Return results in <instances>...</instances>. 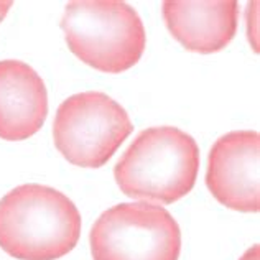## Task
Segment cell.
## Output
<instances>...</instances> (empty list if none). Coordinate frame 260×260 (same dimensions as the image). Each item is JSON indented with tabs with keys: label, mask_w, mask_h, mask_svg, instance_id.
<instances>
[{
	"label": "cell",
	"mask_w": 260,
	"mask_h": 260,
	"mask_svg": "<svg viewBox=\"0 0 260 260\" xmlns=\"http://www.w3.org/2000/svg\"><path fill=\"white\" fill-rule=\"evenodd\" d=\"M200 147L176 127H152L137 135L114 167L125 196L153 204H173L194 188Z\"/></svg>",
	"instance_id": "cell-2"
},
{
	"label": "cell",
	"mask_w": 260,
	"mask_h": 260,
	"mask_svg": "<svg viewBox=\"0 0 260 260\" xmlns=\"http://www.w3.org/2000/svg\"><path fill=\"white\" fill-rule=\"evenodd\" d=\"M59 25L74 56L102 73L134 68L147 46L140 15L120 0H74L64 7Z\"/></svg>",
	"instance_id": "cell-3"
},
{
	"label": "cell",
	"mask_w": 260,
	"mask_h": 260,
	"mask_svg": "<svg viewBox=\"0 0 260 260\" xmlns=\"http://www.w3.org/2000/svg\"><path fill=\"white\" fill-rule=\"evenodd\" d=\"M239 260H260V249H258V245H252L250 249L245 250V254L239 258Z\"/></svg>",
	"instance_id": "cell-9"
},
{
	"label": "cell",
	"mask_w": 260,
	"mask_h": 260,
	"mask_svg": "<svg viewBox=\"0 0 260 260\" xmlns=\"http://www.w3.org/2000/svg\"><path fill=\"white\" fill-rule=\"evenodd\" d=\"M89 244L92 260H178L181 231L161 204L120 203L98 217Z\"/></svg>",
	"instance_id": "cell-5"
},
{
	"label": "cell",
	"mask_w": 260,
	"mask_h": 260,
	"mask_svg": "<svg viewBox=\"0 0 260 260\" xmlns=\"http://www.w3.org/2000/svg\"><path fill=\"white\" fill-rule=\"evenodd\" d=\"M48 91L42 76L23 61H0V139L20 142L43 127Z\"/></svg>",
	"instance_id": "cell-8"
},
{
	"label": "cell",
	"mask_w": 260,
	"mask_h": 260,
	"mask_svg": "<svg viewBox=\"0 0 260 260\" xmlns=\"http://www.w3.org/2000/svg\"><path fill=\"white\" fill-rule=\"evenodd\" d=\"M81 213L51 186L26 183L0 200V247L17 260H58L76 247Z\"/></svg>",
	"instance_id": "cell-1"
},
{
	"label": "cell",
	"mask_w": 260,
	"mask_h": 260,
	"mask_svg": "<svg viewBox=\"0 0 260 260\" xmlns=\"http://www.w3.org/2000/svg\"><path fill=\"white\" fill-rule=\"evenodd\" d=\"M260 135L234 130L219 137L208 156L206 186L222 206L239 213L260 211Z\"/></svg>",
	"instance_id": "cell-6"
},
{
	"label": "cell",
	"mask_w": 260,
	"mask_h": 260,
	"mask_svg": "<svg viewBox=\"0 0 260 260\" xmlns=\"http://www.w3.org/2000/svg\"><path fill=\"white\" fill-rule=\"evenodd\" d=\"M132 132L125 109L99 91L70 95L59 104L53 122L54 147L81 168L104 167Z\"/></svg>",
	"instance_id": "cell-4"
},
{
	"label": "cell",
	"mask_w": 260,
	"mask_h": 260,
	"mask_svg": "<svg viewBox=\"0 0 260 260\" xmlns=\"http://www.w3.org/2000/svg\"><path fill=\"white\" fill-rule=\"evenodd\" d=\"M4 7H5V5L0 4V20H2V18L5 17V12H7V10H4Z\"/></svg>",
	"instance_id": "cell-10"
},
{
	"label": "cell",
	"mask_w": 260,
	"mask_h": 260,
	"mask_svg": "<svg viewBox=\"0 0 260 260\" xmlns=\"http://www.w3.org/2000/svg\"><path fill=\"white\" fill-rule=\"evenodd\" d=\"M163 20L172 37L188 51L211 54L224 50L234 40L239 26V4L178 2L167 0L161 5Z\"/></svg>",
	"instance_id": "cell-7"
}]
</instances>
